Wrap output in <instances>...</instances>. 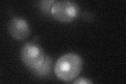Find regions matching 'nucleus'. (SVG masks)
Here are the masks:
<instances>
[{
	"label": "nucleus",
	"instance_id": "nucleus-4",
	"mask_svg": "<svg viewBox=\"0 0 126 84\" xmlns=\"http://www.w3.org/2000/svg\"><path fill=\"white\" fill-rule=\"evenodd\" d=\"M8 30L12 36L18 40L26 38L30 34V28L27 22L18 17H13L10 20Z\"/></svg>",
	"mask_w": 126,
	"mask_h": 84
},
{
	"label": "nucleus",
	"instance_id": "nucleus-2",
	"mask_svg": "<svg viewBox=\"0 0 126 84\" xmlns=\"http://www.w3.org/2000/svg\"><path fill=\"white\" fill-rule=\"evenodd\" d=\"M79 7L72 1L63 0L55 1L51 7L50 13L59 21L70 22L75 19L79 14Z\"/></svg>",
	"mask_w": 126,
	"mask_h": 84
},
{
	"label": "nucleus",
	"instance_id": "nucleus-5",
	"mask_svg": "<svg viewBox=\"0 0 126 84\" xmlns=\"http://www.w3.org/2000/svg\"><path fill=\"white\" fill-rule=\"evenodd\" d=\"M52 60L48 56H45L44 61L37 68L32 70L34 73L39 77H44L49 75L52 67Z\"/></svg>",
	"mask_w": 126,
	"mask_h": 84
},
{
	"label": "nucleus",
	"instance_id": "nucleus-6",
	"mask_svg": "<svg viewBox=\"0 0 126 84\" xmlns=\"http://www.w3.org/2000/svg\"><path fill=\"white\" fill-rule=\"evenodd\" d=\"M55 1H44L41 2V7L43 11L46 13H49L50 10H51V5L54 3Z\"/></svg>",
	"mask_w": 126,
	"mask_h": 84
},
{
	"label": "nucleus",
	"instance_id": "nucleus-1",
	"mask_svg": "<svg viewBox=\"0 0 126 84\" xmlns=\"http://www.w3.org/2000/svg\"><path fill=\"white\" fill-rule=\"evenodd\" d=\"M82 67V61L80 56L70 53L58 59L55 65L54 71L62 81L69 82L80 74Z\"/></svg>",
	"mask_w": 126,
	"mask_h": 84
},
{
	"label": "nucleus",
	"instance_id": "nucleus-7",
	"mask_svg": "<svg viewBox=\"0 0 126 84\" xmlns=\"http://www.w3.org/2000/svg\"><path fill=\"white\" fill-rule=\"evenodd\" d=\"M73 84H92L93 82L85 78H80L75 80L73 83Z\"/></svg>",
	"mask_w": 126,
	"mask_h": 84
},
{
	"label": "nucleus",
	"instance_id": "nucleus-3",
	"mask_svg": "<svg viewBox=\"0 0 126 84\" xmlns=\"http://www.w3.org/2000/svg\"><path fill=\"white\" fill-rule=\"evenodd\" d=\"M45 56L42 47L34 42L26 43L21 51L22 61L32 70L37 68L42 64Z\"/></svg>",
	"mask_w": 126,
	"mask_h": 84
}]
</instances>
